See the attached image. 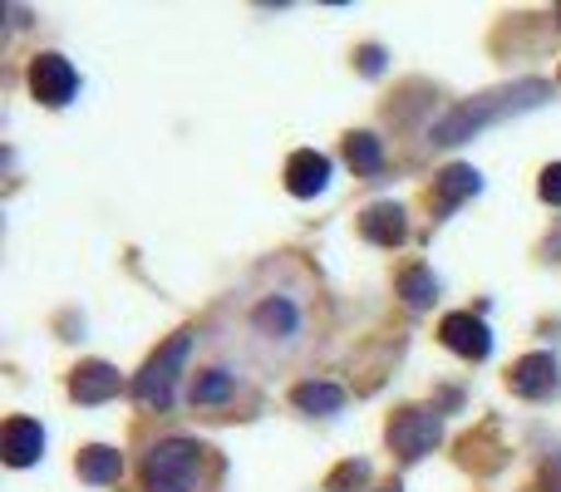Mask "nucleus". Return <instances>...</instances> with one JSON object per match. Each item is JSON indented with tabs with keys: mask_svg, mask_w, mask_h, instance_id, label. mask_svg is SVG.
Returning <instances> with one entry per match:
<instances>
[{
	"mask_svg": "<svg viewBox=\"0 0 561 492\" xmlns=\"http://www.w3.org/2000/svg\"><path fill=\"white\" fill-rule=\"evenodd\" d=\"M507 385H513V394L523 399H547L557 394L561 375H557V359L552 355H523L513 365V375H507Z\"/></svg>",
	"mask_w": 561,
	"mask_h": 492,
	"instance_id": "7",
	"label": "nucleus"
},
{
	"mask_svg": "<svg viewBox=\"0 0 561 492\" xmlns=\"http://www.w3.org/2000/svg\"><path fill=\"white\" fill-rule=\"evenodd\" d=\"M444 438V424H438V414H428V409H404V414H394V424H389V444H394L399 458H424L434 454V444Z\"/></svg>",
	"mask_w": 561,
	"mask_h": 492,
	"instance_id": "4",
	"label": "nucleus"
},
{
	"mask_svg": "<svg viewBox=\"0 0 561 492\" xmlns=\"http://www.w3.org/2000/svg\"><path fill=\"white\" fill-rule=\"evenodd\" d=\"M30 89H35L39 104L65 108L69 99L79 94V75H75V65H69L65 55H39L35 65H30Z\"/></svg>",
	"mask_w": 561,
	"mask_h": 492,
	"instance_id": "5",
	"label": "nucleus"
},
{
	"mask_svg": "<svg viewBox=\"0 0 561 492\" xmlns=\"http://www.w3.org/2000/svg\"><path fill=\"white\" fill-rule=\"evenodd\" d=\"M438 335H444V345L454 350V355H463V359H488V355H493V335H488V325L478 316H468V310L444 316Z\"/></svg>",
	"mask_w": 561,
	"mask_h": 492,
	"instance_id": "6",
	"label": "nucleus"
},
{
	"mask_svg": "<svg viewBox=\"0 0 561 492\" xmlns=\"http://www.w3.org/2000/svg\"><path fill=\"white\" fill-rule=\"evenodd\" d=\"M118 473H124V458L114 454V448H84L79 454V478L84 483H94V488H104V483H118Z\"/></svg>",
	"mask_w": 561,
	"mask_h": 492,
	"instance_id": "14",
	"label": "nucleus"
},
{
	"mask_svg": "<svg viewBox=\"0 0 561 492\" xmlns=\"http://www.w3.org/2000/svg\"><path fill=\"white\" fill-rule=\"evenodd\" d=\"M256 325L262 330H272V335H290V330H296V306H290V300H262V306H256Z\"/></svg>",
	"mask_w": 561,
	"mask_h": 492,
	"instance_id": "17",
	"label": "nucleus"
},
{
	"mask_svg": "<svg viewBox=\"0 0 561 492\" xmlns=\"http://www.w3.org/2000/svg\"><path fill=\"white\" fill-rule=\"evenodd\" d=\"M203 483V448L193 438H163L144 458V492H197Z\"/></svg>",
	"mask_w": 561,
	"mask_h": 492,
	"instance_id": "2",
	"label": "nucleus"
},
{
	"mask_svg": "<svg viewBox=\"0 0 561 492\" xmlns=\"http://www.w3.org/2000/svg\"><path fill=\"white\" fill-rule=\"evenodd\" d=\"M0 454H5L10 468H30L39 454H45V428L35 419H10L5 438H0Z\"/></svg>",
	"mask_w": 561,
	"mask_h": 492,
	"instance_id": "11",
	"label": "nucleus"
},
{
	"mask_svg": "<svg viewBox=\"0 0 561 492\" xmlns=\"http://www.w3.org/2000/svg\"><path fill=\"white\" fill-rule=\"evenodd\" d=\"M434 290H438V281L428 266H409L404 276H399V296H404V306H414V310H424L428 300H434Z\"/></svg>",
	"mask_w": 561,
	"mask_h": 492,
	"instance_id": "16",
	"label": "nucleus"
},
{
	"mask_svg": "<svg viewBox=\"0 0 561 492\" xmlns=\"http://www.w3.org/2000/svg\"><path fill=\"white\" fill-rule=\"evenodd\" d=\"M187 350H193V335H187V330H178V335L168 340L153 359H148L144 375L134 379V399H138V404H148V409H168V404H173V389H178V375H183V365H187Z\"/></svg>",
	"mask_w": 561,
	"mask_h": 492,
	"instance_id": "3",
	"label": "nucleus"
},
{
	"mask_svg": "<svg viewBox=\"0 0 561 492\" xmlns=\"http://www.w3.org/2000/svg\"><path fill=\"white\" fill-rule=\"evenodd\" d=\"M118 389H124V379H118V369L104 365V359H89V365H79L75 379H69V394H75L79 404H104V399H114Z\"/></svg>",
	"mask_w": 561,
	"mask_h": 492,
	"instance_id": "8",
	"label": "nucleus"
},
{
	"mask_svg": "<svg viewBox=\"0 0 561 492\" xmlns=\"http://www.w3.org/2000/svg\"><path fill=\"white\" fill-rule=\"evenodd\" d=\"M359 232H365L375 247H399L409 237L404 207H399V203H375L365 217H359Z\"/></svg>",
	"mask_w": 561,
	"mask_h": 492,
	"instance_id": "12",
	"label": "nucleus"
},
{
	"mask_svg": "<svg viewBox=\"0 0 561 492\" xmlns=\"http://www.w3.org/2000/svg\"><path fill=\"white\" fill-rule=\"evenodd\" d=\"M345 158L355 173H379L385 168V148H379L375 134H350L345 138Z\"/></svg>",
	"mask_w": 561,
	"mask_h": 492,
	"instance_id": "15",
	"label": "nucleus"
},
{
	"mask_svg": "<svg viewBox=\"0 0 561 492\" xmlns=\"http://www.w3.org/2000/svg\"><path fill=\"white\" fill-rule=\"evenodd\" d=\"M385 492H404V488H385Z\"/></svg>",
	"mask_w": 561,
	"mask_h": 492,
	"instance_id": "22",
	"label": "nucleus"
},
{
	"mask_svg": "<svg viewBox=\"0 0 561 492\" xmlns=\"http://www.w3.org/2000/svg\"><path fill=\"white\" fill-rule=\"evenodd\" d=\"M369 478V464H340L335 473H330V483L325 492H350V488H359Z\"/></svg>",
	"mask_w": 561,
	"mask_h": 492,
	"instance_id": "19",
	"label": "nucleus"
},
{
	"mask_svg": "<svg viewBox=\"0 0 561 492\" xmlns=\"http://www.w3.org/2000/svg\"><path fill=\"white\" fill-rule=\"evenodd\" d=\"M547 99H552V89H547L542 79H523V84H507V89H493V94H483V99H468V104H458L454 114L438 118L428 138H434L438 148L468 144V138H478L483 128L503 124V118H517V114H527V108H542Z\"/></svg>",
	"mask_w": 561,
	"mask_h": 492,
	"instance_id": "1",
	"label": "nucleus"
},
{
	"mask_svg": "<svg viewBox=\"0 0 561 492\" xmlns=\"http://www.w3.org/2000/svg\"><path fill=\"white\" fill-rule=\"evenodd\" d=\"M290 404L306 409V414H335V409L345 404V389L325 385V379H306V385L290 389Z\"/></svg>",
	"mask_w": 561,
	"mask_h": 492,
	"instance_id": "13",
	"label": "nucleus"
},
{
	"mask_svg": "<svg viewBox=\"0 0 561 492\" xmlns=\"http://www.w3.org/2000/svg\"><path fill=\"white\" fill-rule=\"evenodd\" d=\"M542 203L561 207V163H552V168L542 173Z\"/></svg>",
	"mask_w": 561,
	"mask_h": 492,
	"instance_id": "20",
	"label": "nucleus"
},
{
	"mask_svg": "<svg viewBox=\"0 0 561 492\" xmlns=\"http://www.w3.org/2000/svg\"><path fill=\"white\" fill-rule=\"evenodd\" d=\"M359 69H365V75H379V69H385V55H379L375 45L359 49Z\"/></svg>",
	"mask_w": 561,
	"mask_h": 492,
	"instance_id": "21",
	"label": "nucleus"
},
{
	"mask_svg": "<svg viewBox=\"0 0 561 492\" xmlns=\"http://www.w3.org/2000/svg\"><path fill=\"white\" fill-rule=\"evenodd\" d=\"M325 183H330V158L325 153H316V148H300V153H290V163H286V187L296 197H316V193H325Z\"/></svg>",
	"mask_w": 561,
	"mask_h": 492,
	"instance_id": "10",
	"label": "nucleus"
},
{
	"mask_svg": "<svg viewBox=\"0 0 561 492\" xmlns=\"http://www.w3.org/2000/svg\"><path fill=\"white\" fill-rule=\"evenodd\" d=\"M483 193V178H478V168H468V163H454V168H444L438 173V183H434V207L438 213H458V207L468 203V197H478Z\"/></svg>",
	"mask_w": 561,
	"mask_h": 492,
	"instance_id": "9",
	"label": "nucleus"
},
{
	"mask_svg": "<svg viewBox=\"0 0 561 492\" xmlns=\"http://www.w3.org/2000/svg\"><path fill=\"white\" fill-rule=\"evenodd\" d=\"M227 394H232V375H227V369H207V375H197L193 404H222Z\"/></svg>",
	"mask_w": 561,
	"mask_h": 492,
	"instance_id": "18",
	"label": "nucleus"
}]
</instances>
